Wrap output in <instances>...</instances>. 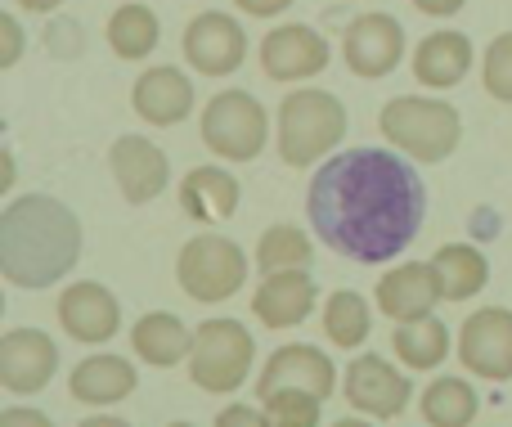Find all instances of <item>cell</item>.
Segmentation results:
<instances>
[{"label": "cell", "mask_w": 512, "mask_h": 427, "mask_svg": "<svg viewBox=\"0 0 512 427\" xmlns=\"http://www.w3.org/2000/svg\"><path fill=\"white\" fill-rule=\"evenodd\" d=\"M45 50H50L54 59H77V54L86 50V32H81V23H72V18H54V23L45 27Z\"/></svg>", "instance_id": "obj_32"}, {"label": "cell", "mask_w": 512, "mask_h": 427, "mask_svg": "<svg viewBox=\"0 0 512 427\" xmlns=\"http://www.w3.org/2000/svg\"><path fill=\"white\" fill-rule=\"evenodd\" d=\"M108 167H113V180L122 189V198L131 207H144L171 185V162L167 153L158 149L144 135H122V140L108 149Z\"/></svg>", "instance_id": "obj_17"}, {"label": "cell", "mask_w": 512, "mask_h": 427, "mask_svg": "<svg viewBox=\"0 0 512 427\" xmlns=\"http://www.w3.org/2000/svg\"><path fill=\"white\" fill-rule=\"evenodd\" d=\"M256 342L248 324L239 320H203L194 329V347H189V378L194 387L212 396H234L252 374Z\"/></svg>", "instance_id": "obj_5"}, {"label": "cell", "mask_w": 512, "mask_h": 427, "mask_svg": "<svg viewBox=\"0 0 512 427\" xmlns=\"http://www.w3.org/2000/svg\"><path fill=\"white\" fill-rule=\"evenodd\" d=\"M391 347H396V360H405L409 369H436L450 360V329L436 315L414 320V324H396Z\"/></svg>", "instance_id": "obj_27"}, {"label": "cell", "mask_w": 512, "mask_h": 427, "mask_svg": "<svg viewBox=\"0 0 512 427\" xmlns=\"http://www.w3.org/2000/svg\"><path fill=\"white\" fill-rule=\"evenodd\" d=\"M135 374L131 360L113 356V351H99V356H86L68 378V396L81 405H117L126 396H135Z\"/></svg>", "instance_id": "obj_20"}, {"label": "cell", "mask_w": 512, "mask_h": 427, "mask_svg": "<svg viewBox=\"0 0 512 427\" xmlns=\"http://www.w3.org/2000/svg\"><path fill=\"white\" fill-rule=\"evenodd\" d=\"M59 369V347L41 329H9L0 338V387L9 396H36Z\"/></svg>", "instance_id": "obj_14"}, {"label": "cell", "mask_w": 512, "mask_h": 427, "mask_svg": "<svg viewBox=\"0 0 512 427\" xmlns=\"http://www.w3.org/2000/svg\"><path fill=\"white\" fill-rule=\"evenodd\" d=\"M176 284L203 306L230 302L248 284V252L221 234H194L176 257Z\"/></svg>", "instance_id": "obj_6"}, {"label": "cell", "mask_w": 512, "mask_h": 427, "mask_svg": "<svg viewBox=\"0 0 512 427\" xmlns=\"http://www.w3.org/2000/svg\"><path fill=\"white\" fill-rule=\"evenodd\" d=\"M77 427H131L126 419H113V414H90V419H81Z\"/></svg>", "instance_id": "obj_40"}, {"label": "cell", "mask_w": 512, "mask_h": 427, "mask_svg": "<svg viewBox=\"0 0 512 427\" xmlns=\"http://www.w3.org/2000/svg\"><path fill=\"white\" fill-rule=\"evenodd\" d=\"M342 59L355 77L378 81L387 72H396V63L405 59V27L396 23L382 9H369V14L351 18L342 32Z\"/></svg>", "instance_id": "obj_11"}, {"label": "cell", "mask_w": 512, "mask_h": 427, "mask_svg": "<svg viewBox=\"0 0 512 427\" xmlns=\"http://www.w3.org/2000/svg\"><path fill=\"white\" fill-rule=\"evenodd\" d=\"M387 144H396L400 153H409L414 162H445L463 140V117L445 99L427 95H396L382 104L378 117Z\"/></svg>", "instance_id": "obj_4"}, {"label": "cell", "mask_w": 512, "mask_h": 427, "mask_svg": "<svg viewBox=\"0 0 512 427\" xmlns=\"http://www.w3.org/2000/svg\"><path fill=\"white\" fill-rule=\"evenodd\" d=\"M373 302H378V311L396 324L427 320V315H436V302H445L441 275H436L432 261H400L396 270H387V275L378 279Z\"/></svg>", "instance_id": "obj_13"}, {"label": "cell", "mask_w": 512, "mask_h": 427, "mask_svg": "<svg viewBox=\"0 0 512 427\" xmlns=\"http://www.w3.org/2000/svg\"><path fill=\"white\" fill-rule=\"evenodd\" d=\"M14 189V153H0V194H9Z\"/></svg>", "instance_id": "obj_38"}, {"label": "cell", "mask_w": 512, "mask_h": 427, "mask_svg": "<svg viewBox=\"0 0 512 427\" xmlns=\"http://www.w3.org/2000/svg\"><path fill=\"white\" fill-rule=\"evenodd\" d=\"M315 261V243L301 225H270L256 239V270L261 275H279V270H310Z\"/></svg>", "instance_id": "obj_28"}, {"label": "cell", "mask_w": 512, "mask_h": 427, "mask_svg": "<svg viewBox=\"0 0 512 427\" xmlns=\"http://www.w3.org/2000/svg\"><path fill=\"white\" fill-rule=\"evenodd\" d=\"M306 216L328 252L360 266H382L418 239L427 189L414 162L391 149H346L315 171Z\"/></svg>", "instance_id": "obj_1"}, {"label": "cell", "mask_w": 512, "mask_h": 427, "mask_svg": "<svg viewBox=\"0 0 512 427\" xmlns=\"http://www.w3.org/2000/svg\"><path fill=\"white\" fill-rule=\"evenodd\" d=\"M234 5H239L243 14H252V18H274V14H283L292 0H234Z\"/></svg>", "instance_id": "obj_36"}, {"label": "cell", "mask_w": 512, "mask_h": 427, "mask_svg": "<svg viewBox=\"0 0 512 427\" xmlns=\"http://www.w3.org/2000/svg\"><path fill=\"white\" fill-rule=\"evenodd\" d=\"M436 275H441V293L445 302H468L481 288L490 284V261L486 252H477L472 243H445L432 257Z\"/></svg>", "instance_id": "obj_24"}, {"label": "cell", "mask_w": 512, "mask_h": 427, "mask_svg": "<svg viewBox=\"0 0 512 427\" xmlns=\"http://www.w3.org/2000/svg\"><path fill=\"white\" fill-rule=\"evenodd\" d=\"M333 427H373V423H364V419H337Z\"/></svg>", "instance_id": "obj_41"}, {"label": "cell", "mask_w": 512, "mask_h": 427, "mask_svg": "<svg viewBox=\"0 0 512 427\" xmlns=\"http://www.w3.org/2000/svg\"><path fill=\"white\" fill-rule=\"evenodd\" d=\"M270 427H319V414H324V401L315 392H297V387H283V392L265 396L261 401Z\"/></svg>", "instance_id": "obj_30"}, {"label": "cell", "mask_w": 512, "mask_h": 427, "mask_svg": "<svg viewBox=\"0 0 512 427\" xmlns=\"http://www.w3.org/2000/svg\"><path fill=\"white\" fill-rule=\"evenodd\" d=\"M283 387H297V392H315L319 401H328L337 387V369L333 360L324 356L319 347H310V342H288V347H279L270 360L261 365V378H256V396H274L283 392Z\"/></svg>", "instance_id": "obj_16"}, {"label": "cell", "mask_w": 512, "mask_h": 427, "mask_svg": "<svg viewBox=\"0 0 512 427\" xmlns=\"http://www.w3.org/2000/svg\"><path fill=\"white\" fill-rule=\"evenodd\" d=\"M324 333H328V342L342 351H355L360 342H369V333H373L369 302H364L360 293H351V288H337L324 302Z\"/></svg>", "instance_id": "obj_29"}, {"label": "cell", "mask_w": 512, "mask_h": 427, "mask_svg": "<svg viewBox=\"0 0 512 427\" xmlns=\"http://www.w3.org/2000/svg\"><path fill=\"white\" fill-rule=\"evenodd\" d=\"M216 427H270L265 410H252V405H225L216 414Z\"/></svg>", "instance_id": "obj_34"}, {"label": "cell", "mask_w": 512, "mask_h": 427, "mask_svg": "<svg viewBox=\"0 0 512 427\" xmlns=\"http://www.w3.org/2000/svg\"><path fill=\"white\" fill-rule=\"evenodd\" d=\"M248 59V32L234 14L221 9H203L189 18L185 27V63L203 77H230Z\"/></svg>", "instance_id": "obj_8"}, {"label": "cell", "mask_w": 512, "mask_h": 427, "mask_svg": "<svg viewBox=\"0 0 512 427\" xmlns=\"http://www.w3.org/2000/svg\"><path fill=\"white\" fill-rule=\"evenodd\" d=\"M342 140H346V108L337 95L301 86L279 104L283 167H292V171L315 167V162H324V153H333Z\"/></svg>", "instance_id": "obj_3"}, {"label": "cell", "mask_w": 512, "mask_h": 427, "mask_svg": "<svg viewBox=\"0 0 512 427\" xmlns=\"http://www.w3.org/2000/svg\"><path fill=\"white\" fill-rule=\"evenodd\" d=\"M18 9H27V14H54V9L63 5V0H14Z\"/></svg>", "instance_id": "obj_39"}, {"label": "cell", "mask_w": 512, "mask_h": 427, "mask_svg": "<svg viewBox=\"0 0 512 427\" xmlns=\"http://www.w3.org/2000/svg\"><path fill=\"white\" fill-rule=\"evenodd\" d=\"M59 324L72 342L99 347V342H113L122 329V302L99 279H77L59 293Z\"/></svg>", "instance_id": "obj_12"}, {"label": "cell", "mask_w": 512, "mask_h": 427, "mask_svg": "<svg viewBox=\"0 0 512 427\" xmlns=\"http://www.w3.org/2000/svg\"><path fill=\"white\" fill-rule=\"evenodd\" d=\"M423 14H432V18H450V14H459L468 0H414Z\"/></svg>", "instance_id": "obj_37"}, {"label": "cell", "mask_w": 512, "mask_h": 427, "mask_svg": "<svg viewBox=\"0 0 512 427\" xmlns=\"http://www.w3.org/2000/svg\"><path fill=\"white\" fill-rule=\"evenodd\" d=\"M203 144L225 162H256L270 144V117L252 90H221L203 108Z\"/></svg>", "instance_id": "obj_7"}, {"label": "cell", "mask_w": 512, "mask_h": 427, "mask_svg": "<svg viewBox=\"0 0 512 427\" xmlns=\"http://www.w3.org/2000/svg\"><path fill=\"white\" fill-rule=\"evenodd\" d=\"M342 396L351 401L355 414H364V419H400V414L409 410L414 387H409V378L400 374L387 356L364 351V356L351 360V369H346Z\"/></svg>", "instance_id": "obj_9"}, {"label": "cell", "mask_w": 512, "mask_h": 427, "mask_svg": "<svg viewBox=\"0 0 512 427\" xmlns=\"http://www.w3.org/2000/svg\"><path fill=\"white\" fill-rule=\"evenodd\" d=\"M0 427H54L50 414L32 410V405H5L0 410Z\"/></svg>", "instance_id": "obj_35"}, {"label": "cell", "mask_w": 512, "mask_h": 427, "mask_svg": "<svg viewBox=\"0 0 512 427\" xmlns=\"http://www.w3.org/2000/svg\"><path fill=\"white\" fill-rule=\"evenodd\" d=\"M328 41L310 23L270 27L261 41V72L270 81H310L328 68Z\"/></svg>", "instance_id": "obj_15"}, {"label": "cell", "mask_w": 512, "mask_h": 427, "mask_svg": "<svg viewBox=\"0 0 512 427\" xmlns=\"http://www.w3.org/2000/svg\"><path fill=\"white\" fill-rule=\"evenodd\" d=\"M472 68V41L468 32H432L414 50V77L427 90H450L468 77Z\"/></svg>", "instance_id": "obj_23"}, {"label": "cell", "mask_w": 512, "mask_h": 427, "mask_svg": "<svg viewBox=\"0 0 512 427\" xmlns=\"http://www.w3.org/2000/svg\"><path fill=\"white\" fill-rule=\"evenodd\" d=\"M239 198H243L239 180L225 167H194L180 180V207H185V216L198 225L230 221V216L239 212Z\"/></svg>", "instance_id": "obj_21"}, {"label": "cell", "mask_w": 512, "mask_h": 427, "mask_svg": "<svg viewBox=\"0 0 512 427\" xmlns=\"http://www.w3.org/2000/svg\"><path fill=\"white\" fill-rule=\"evenodd\" d=\"M459 360L468 374L486 383H508L512 378V311L504 306H481L459 329Z\"/></svg>", "instance_id": "obj_10"}, {"label": "cell", "mask_w": 512, "mask_h": 427, "mask_svg": "<svg viewBox=\"0 0 512 427\" xmlns=\"http://www.w3.org/2000/svg\"><path fill=\"white\" fill-rule=\"evenodd\" d=\"M481 81H486V95L499 104H512V32L495 36L481 59Z\"/></svg>", "instance_id": "obj_31"}, {"label": "cell", "mask_w": 512, "mask_h": 427, "mask_svg": "<svg viewBox=\"0 0 512 427\" xmlns=\"http://www.w3.org/2000/svg\"><path fill=\"white\" fill-rule=\"evenodd\" d=\"M427 427H468L481 410V396L468 378H436L418 401Z\"/></svg>", "instance_id": "obj_26"}, {"label": "cell", "mask_w": 512, "mask_h": 427, "mask_svg": "<svg viewBox=\"0 0 512 427\" xmlns=\"http://www.w3.org/2000/svg\"><path fill=\"white\" fill-rule=\"evenodd\" d=\"M131 347L144 365L153 369H176L180 360H189V347H194V333L180 315L171 311H149L131 324Z\"/></svg>", "instance_id": "obj_22"}, {"label": "cell", "mask_w": 512, "mask_h": 427, "mask_svg": "<svg viewBox=\"0 0 512 427\" xmlns=\"http://www.w3.org/2000/svg\"><path fill=\"white\" fill-rule=\"evenodd\" d=\"M81 261V216L50 194H23L0 212V275L5 284L41 293Z\"/></svg>", "instance_id": "obj_2"}, {"label": "cell", "mask_w": 512, "mask_h": 427, "mask_svg": "<svg viewBox=\"0 0 512 427\" xmlns=\"http://www.w3.org/2000/svg\"><path fill=\"white\" fill-rule=\"evenodd\" d=\"M131 108L149 126H180L194 113V81H189V72H180L176 63H158V68L135 77Z\"/></svg>", "instance_id": "obj_18"}, {"label": "cell", "mask_w": 512, "mask_h": 427, "mask_svg": "<svg viewBox=\"0 0 512 427\" xmlns=\"http://www.w3.org/2000/svg\"><path fill=\"white\" fill-rule=\"evenodd\" d=\"M23 59V23L14 14H0V68H14Z\"/></svg>", "instance_id": "obj_33"}, {"label": "cell", "mask_w": 512, "mask_h": 427, "mask_svg": "<svg viewBox=\"0 0 512 427\" xmlns=\"http://www.w3.org/2000/svg\"><path fill=\"white\" fill-rule=\"evenodd\" d=\"M158 41H162V23L149 5L126 0V5L113 9V18H108V45H113L117 59H126V63L149 59L158 50Z\"/></svg>", "instance_id": "obj_25"}, {"label": "cell", "mask_w": 512, "mask_h": 427, "mask_svg": "<svg viewBox=\"0 0 512 427\" xmlns=\"http://www.w3.org/2000/svg\"><path fill=\"white\" fill-rule=\"evenodd\" d=\"M167 427H194V423H167Z\"/></svg>", "instance_id": "obj_42"}, {"label": "cell", "mask_w": 512, "mask_h": 427, "mask_svg": "<svg viewBox=\"0 0 512 427\" xmlns=\"http://www.w3.org/2000/svg\"><path fill=\"white\" fill-rule=\"evenodd\" d=\"M319 302V288L310 279V270H279V275H265L261 288L252 293V315L265 329H297L310 320Z\"/></svg>", "instance_id": "obj_19"}]
</instances>
